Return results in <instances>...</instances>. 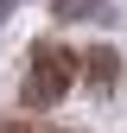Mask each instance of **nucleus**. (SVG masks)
Segmentation results:
<instances>
[{
	"instance_id": "7ed1b4c3",
	"label": "nucleus",
	"mask_w": 127,
	"mask_h": 133,
	"mask_svg": "<svg viewBox=\"0 0 127 133\" xmlns=\"http://www.w3.org/2000/svg\"><path fill=\"white\" fill-rule=\"evenodd\" d=\"M57 19H108L102 0H57Z\"/></svg>"
},
{
	"instance_id": "f257e3e1",
	"label": "nucleus",
	"mask_w": 127,
	"mask_h": 133,
	"mask_svg": "<svg viewBox=\"0 0 127 133\" xmlns=\"http://www.w3.org/2000/svg\"><path fill=\"white\" fill-rule=\"evenodd\" d=\"M83 76V57L63 51V44H32V63H26V82H19V102L26 108H51L70 95V82Z\"/></svg>"
},
{
	"instance_id": "20e7f679",
	"label": "nucleus",
	"mask_w": 127,
	"mask_h": 133,
	"mask_svg": "<svg viewBox=\"0 0 127 133\" xmlns=\"http://www.w3.org/2000/svg\"><path fill=\"white\" fill-rule=\"evenodd\" d=\"M0 133H70V127H51V121H0Z\"/></svg>"
},
{
	"instance_id": "f03ea898",
	"label": "nucleus",
	"mask_w": 127,
	"mask_h": 133,
	"mask_svg": "<svg viewBox=\"0 0 127 133\" xmlns=\"http://www.w3.org/2000/svg\"><path fill=\"white\" fill-rule=\"evenodd\" d=\"M83 82H89V89H115V82H121V57L115 51H108V44H95V51H83Z\"/></svg>"
}]
</instances>
